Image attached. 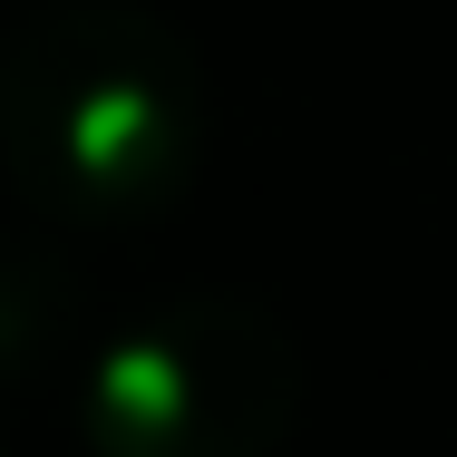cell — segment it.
I'll list each match as a JSON object with an SVG mask.
<instances>
[{
	"label": "cell",
	"mask_w": 457,
	"mask_h": 457,
	"mask_svg": "<svg viewBox=\"0 0 457 457\" xmlns=\"http://www.w3.org/2000/svg\"><path fill=\"white\" fill-rule=\"evenodd\" d=\"M204 156V69L137 0H39L0 29V166L39 214H166Z\"/></svg>",
	"instance_id": "cell-1"
},
{
	"label": "cell",
	"mask_w": 457,
	"mask_h": 457,
	"mask_svg": "<svg viewBox=\"0 0 457 457\" xmlns=\"http://www.w3.org/2000/svg\"><path fill=\"white\" fill-rule=\"evenodd\" d=\"M59 351H79V273L49 244L0 234V379H39Z\"/></svg>",
	"instance_id": "cell-3"
},
{
	"label": "cell",
	"mask_w": 457,
	"mask_h": 457,
	"mask_svg": "<svg viewBox=\"0 0 457 457\" xmlns=\"http://www.w3.org/2000/svg\"><path fill=\"white\" fill-rule=\"evenodd\" d=\"M302 409V351L263 302L185 292L79 370L97 457H273Z\"/></svg>",
	"instance_id": "cell-2"
}]
</instances>
